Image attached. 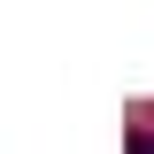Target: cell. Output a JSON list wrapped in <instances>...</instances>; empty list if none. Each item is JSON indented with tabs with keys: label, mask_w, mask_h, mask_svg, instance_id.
<instances>
[{
	"label": "cell",
	"mask_w": 154,
	"mask_h": 154,
	"mask_svg": "<svg viewBox=\"0 0 154 154\" xmlns=\"http://www.w3.org/2000/svg\"><path fill=\"white\" fill-rule=\"evenodd\" d=\"M131 154H154V131H139V139H131Z\"/></svg>",
	"instance_id": "6da1fadb"
}]
</instances>
